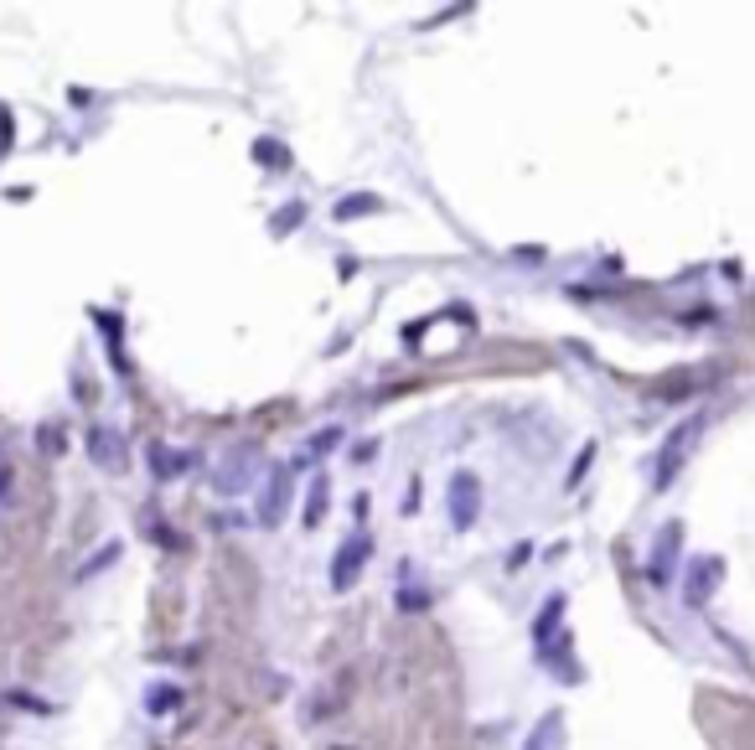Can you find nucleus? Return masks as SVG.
I'll return each mask as SVG.
<instances>
[{
	"instance_id": "6e6552de",
	"label": "nucleus",
	"mask_w": 755,
	"mask_h": 750,
	"mask_svg": "<svg viewBox=\"0 0 755 750\" xmlns=\"http://www.w3.org/2000/svg\"><path fill=\"white\" fill-rule=\"evenodd\" d=\"M321 507H326V482L311 487V502H306V523H321Z\"/></svg>"
},
{
	"instance_id": "7ed1b4c3",
	"label": "nucleus",
	"mask_w": 755,
	"mask_h": 750,
	"mask_svg": "<svg viewBox=\"0 0 755 750\" xmlns=\"http://www.w3.org/2000/svg\"><path fill=\"white\" fill-rule=\"evenodd\" d=\"M693 435H699V419H688V425H683V430H673V440L662 445V461H657V487H673V471L683 466V456H688Z\"/></svg>"
},
{
	"instance_id": "20e7f679",
	"label": "nucleus",
	"mask_w": 755,
	"mask_h": 750,
	"mask_svg": "<svg viewBox=\"0 0 755 750\" xmlns=\"http://www.w3.org/2000/svg\"><path fill=\"white\" fill-rule=\"evenodd\" d=\"M678 544H683V528H678V523H668V528L657 533V544H652V564H647V575H652L657 585H668V580H673Z\"/></svg>"
},
{
	"instance_id": "f257e3e1",
	"label": "nucleus",
	"mask_w": 755,
	"mask_h": 750,
	"mask_svg": "<svg viewBox=\"0 0 755 750\" xmlns=\"http://www.w3.org/2000/svg\"><path fill=\"white\" fill-rule=\"evenodd\" d=\"M445 507H450V523H456L461 533L481 518V482L471 471H456L450 476V487H445Z\"/></svg>"
},
{
	"instance_id": "0eeeda50",
	"label": "nucleus",
	"mask_w": 755,
	"mask_h": 750,
	"mask_svg": "<svg viewBox=\"0 0 755 750\" xmlns=\"http://www.w3.org/2000/svg\"><path fill=\"white\" fill-rule=\"evenodd\" d=\"M559 745H564V719L559 714H543V725L533 730L528 750H559Z\"/></svg>"
},
{
	"instance_id": "423d86ee",
	"label": "nucleus",
	"mask_w": 755,
	"mask_h": 750,
	"mask_svg": "<svg viewBox=\"0 0 755 750\" xmlns=\"http://www.w3.org/2000/svg\"><path fill=\"white\" fill-rule=\"evenodd\" d=\"M285 492H290V471H275L269 476V492H264V523H280V502H285Z\"/></svg>"
},
{
	"instance_id": "1a4fd4ad",
	"label": "nucleus",
	"mask_w": 755,
	"mask_h": 750,
	"mask_svg": "<svg viewBox=\"0 0 755 750\" xmlns=\"http://www.w3.org/2000/svg\"><path fill=\"white\" fill-rule=\"evenodd\" d=\"M373 207H378L373 197H347V202H342V218H352V213H373Z\"/></svg>"
},
{
	"instance_id": "39448f33",
	"label": "nucleus",
	"mask_w": 755,
	"mask_h": 750,
	"mask_svg": "<svg viewBox=\"0 0 755 750\" xmlns=\"http://www.w3.org/2000/svg\"><path fill=\"white\" fill-rule=\"evenodd\" d=\"M719 575H724V564L719 559H693V569H688V585H683V595H688V606H704L709 600V590L719 585Z\"/></svg>"
},
{
	"instance_id": "f03ea898",
	"label": "nucleus",
	"mask_w": 755,
	"mask_h": 750,
	"mask_svg": "<svg viewBox=\"0 0 755 750\" xmlns=\"http://www.w3.org/2000/svg\"><path fill=\"white\" fill-rule=\"evenodd\" d=\"M368 554H373V544H368V538H347V544L337 549V564H331V585H337V590H352L357 585V575H362V564H368Z\"/></svg>"
}]
</instances>
